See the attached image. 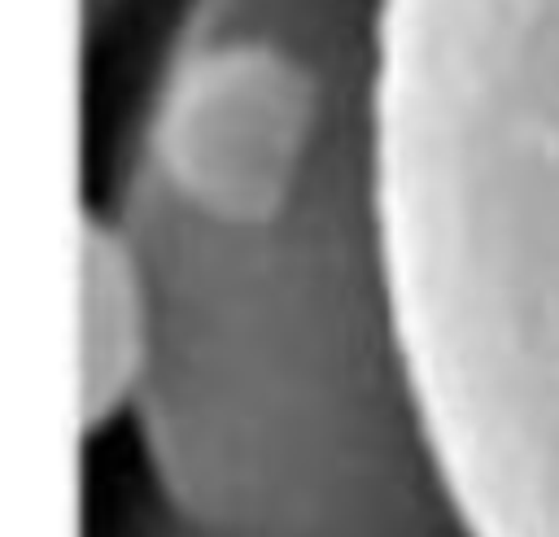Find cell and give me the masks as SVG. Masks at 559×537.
<instances>
[{"mask_svg": "<svg viewBox=\"0 0 559 537\" xmlns=\"http://www.w3.org/2000/svg\"><path fill=\"white\" fill-rule=\"evenodd\" d=\"M376 26L380 0H188L140 127L135 402L218 537H472L397 319Z\"/></svg>", "mask_w": 559, "mask_h": 537, "instance_id": "1", "label": "cell"}]
</instances>
